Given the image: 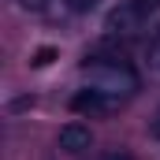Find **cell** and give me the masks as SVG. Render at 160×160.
<instances>
[{
    "label": "cell",
    "instance_id": "cell-10",
    "mask_svg": "<svg viewBox=\"0 0 160 160\" xmlns=\"http://www.w3.org/2000/svg\"><path fill=\"white\" fill-rule=\"evenodd\" d=\"M104 160H130V157H123V153H112V157H104Z\"/></svg>",
    "mask_w": 160,
    "mask_h": 160
},
{
    "label": "cell",
    "instance_id": "cell-3",
    "mask_svg": "<svg viewBox=\"0 0 160 160\" xmlns=\"http://www.w3.org/2000/svg\"><path fill=\"white\" fill-rule=\"evenodd\" d=\"M71 108L82 112V116H104V112H112L116 108V97H108V93H97V89H78L75 93V101H71Z\"/></svg>",
    "mask_w": 160,
    "mask_h": 160
},
{
    "label": "cell",
    "instance_id": "cell-4",
    "mask_svg": "<svg viewBox=\"0 0 160 160\" xmlns=\"http://www.w3.org/2000/svg\"><path fill=\"white\" fill-rule=\"evenodd\" d=\"M89 145H93L89 127H82V123H67V127L60 130V149H63V153H86Z\"/></svg>",
    "mask_w": 160,
    "mask_h": 160
},
{
    "label": "cell",
    "instance_id": "cell-2",
    "mask_svg": "<svg viewBox=\"0 0 160 160\" xmlns=\"http://www.w3.org/2000/svg\"><path fill=\"white\" fill-rule=\"evenodd\" d=\"M82 78L89 89L108 93V97H130L138 89V71L123 60V56H86L82 63Z\"/></svg>",
    "mask_w": 160,
    "mask_h": 160
},
{
    "label": "cell",
    "instance_id": "cell-9",
    "mask_svg": "<svg viewBox=\"0 0 160 160\" xmlns=\"http://www.w3.org/2000/svg\"><path fill=\"white\" fill-rule=\"evenodd\" d=\"M149 134H153V138H157V142H160V112H157V116H153V119H149Z\"/></svg>",
    "mask_w": 160,
    "mask_h": 160
},
{
    "label": "cell",
    "instance_id": "cell-5",
    "mask_svg": "<svg viewBox=\"0 0 160 160\" xmlns=\"http://www.w3.org/2000/svg\"><path fill=\"white\" fill-rule=\"evenodd\" d=\"M97 0H52L48 4V11L56 15V19H71V15H82V11H89Z\"/></svg>",
    "mask_w": 160,
    "mask_h": 160
},
{
    "label": "cell",
    "instance_id": "cell-6",
    "mask_svg": "<svg viewBox=\"0 0 160 160\" xmlns=\"http://www.w3.org/2000/svg\"><path fill=\"white\" fill-rule=\"evenodd\" d=\"M149 63H153V71H160V34L153 38V45H149Z\"/></svg>",
    "mask_w": 160,
    "mask_h": 160
},
{
    "label": "cell",
    "instance_id": "cell-1",
    "mask_svg": "<svg viewBox=\"0 0 160 160\" xmlns=\"http://www.w3.org/2000/svg\"><path fill=\"white\" fill-rule=\"evenodd\" d=\"M104 30L112 38L138 41V38H157L160 34V0H123L119 8L108 11Z\"/></svg>",
    "mask_w": 160,
    "mask_h": 160
},
{
    "label": "cell",
    "instance_id": "cell-8",
    "mask_svg": "<svg viewBox=\"0 0 160 160\" xmlns=\"http://www.w3.org/2000/svg\"><path fill=\"white\" fill-rule=\"evenodd\" d=\"M52 0H19V8H26V11H45Z\"/></svg>",
    "mask_w": 160,
    "mask_h": 160
},
{
    "label": "cell",
    "instance_id": "cell-7",
    "mask_svg": "<svg viewBox=\"0 0 160 160\" xmlns=\"http://www.w3.org/2000/svg\"><path fill=\"white\" fill-rule=\"evenodd\" d=\"M56 60V48H41L38 56H34V67H45V63H52Z\"/></svg>",
    "mask_w": 160,
    "mask_h": 160
}]
</instances>
